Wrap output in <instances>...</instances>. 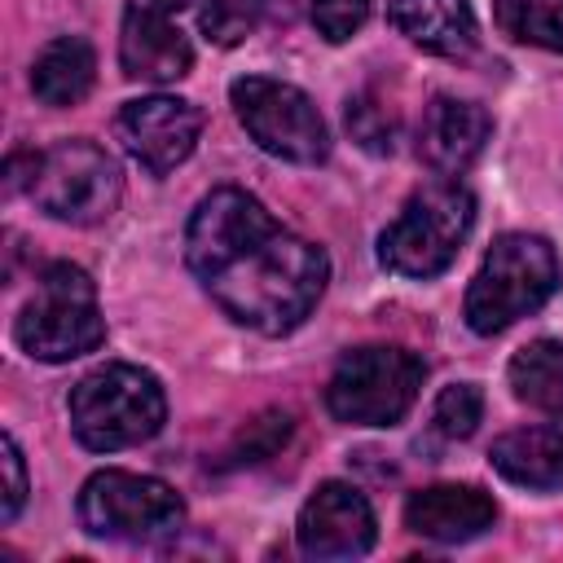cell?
I'll return each mask as SVG.
<instances>
[{
	"label": "cell",
	"instance_id": "1",
	"mask_svg": "<svg viewBox=\"0 0 563 563\" xmlns=\"http://www.w3.org/2000/svg\"><path fill=\"white\" fill-rule=\"evenodd\" d=\"M185 260L198 286L255 334L303 325L330 282L325 251L277 224L246 189H211L194 207Z\"/></svg>",
	"mask_w": 563,
	"mask_h": 563
},
{
	"label": "cell",
	"instance_id": "2",
	"mask_svg": "<svg viewBox=\"0 0 563 563\" xmlns=\"http://www.w3.org/2000/svg\"><path fill=\"white\" fill-rule=\"evenodd\" d=\"M70 431L92 453H119L158 435L167 418L163 383L141 365H97L70 387Z\"/></svg>",
	"mask_w": 563,
	"mask_h": 563
},
{
	"label": "cell",
	"instance_id": "3",
	"mask_svg": "<svg viewBox=\"0 0 563 563\" xmlns=\"http://www.w3.org/2000/svg\"><path fill=\"white\" fill-rule=\"evenodd\" d=\"M559 290V255L537 233H501L466 286V325L501 334Z\"/></svg>",
	"mask_w": 563,
	"mask_h": 563
},
{
	"label": "cell",
	"instance_id": "4",
	"mask_svg": "<svg viewBox=\"0 0 563 563\" xmlns=\"http://www.w3.org/2000/svg\"><path fill=\"white\" fill-rule=\"evenodd\" d=\"M475 224V198L457 180H435L405 198L396 220L378 238V260L396 277H440Z\"/></svg>",
	"mask_w": 563,
	"mask_h": 563
},
{
	"label": "cell",
	"instance_id": "5",
	"mask_svg": "<svg viewBox=\"0 0 563 563\" xmlns=\"http://www.w3.org/2000/svg\"><path fill=\"white\" fill-rule=\"evenodd\" d=\"M13 339L35 361H75L106 339V317L97 308V286L79 264H44L35 282V299L18 312Z\"/></svg>",
	"mask_w": 563,
	"mask_h": 563
},
{
	"label": "cell",
	"instance_id": "6",
	"mask_svg": "<svg viewBox=\"0 0 563 563\" xmlns=\"http://www.w3.org/2000/svg\"><path fill=\"white\" fill-rule=\"evenodd\" d=\"M422 378L427 365L405 347H352L325 383V409L352 427H391L413 409Z\"/></svg>",
	"mask_w": 563,
	"mask_h": 563
},
{
	"label": "cell",
	"instance_id": "7",
	"mask_svg": "<svg viewBox=\"0 0 563 563\" xmlns=\"http://www.w3.org/2000/svg\"><path fill=\"white\" fill-rule=\"evenodd\" d=\"M26 194L44 216L62 224H101L123 198V176L119 163L97 141L70 136L40 150Z\"/></svg>",
	"mask_w": 563,
	"mask_h": 563
},
{
	"label": "cell",
	"instance_id": "8",
	"mask_svg": "<svg viewBox=\"0 0 563 563\" xmlns=\"http://www.w3.org/2000/svg\"><path fill=\"white\" fill-rule=\"evenodd\" d=\"M79 523L101 541H163L180 532L185 501L172 484L136 471H97L79 488Z\"/></svg>",
	"mask_w": 563,
	"mask_h": 563
},
{
	"label": "cell",
	"instance_id": "9",
	"mask_svg": "<svg viewBox=\"0 0 563 563\" xmlns=\"http://www.w3.org/2000/svg\"><path fill=\"white\" fill-rule=\"evenodd\" d=\"M229 101L238 123L264 154L286 163H321L330 154V128L303 88L268 75H242L233 79Z\"/></svg>",
	"mask_w": 563,
	"mask_h": 563
},
{
	"label": "cell",
	"instance_id": "10",
	"mask_svg": "<svg viewBox=\"0 0 563 563\" xmlns=\"http://www.w3.org/2000/svg\"><path fill=\"white\" fill-rule=\"evenodd\" d=\"M198 0H128L119 26V66L128 79L172 84L189 75L194 44L180 26V13Z\"/></svg>",
	"mask_w": 563,
	"mask_h": 563
},
{
	"label": "cell",
	"instance_id": "11",
	"mask_svg": "<svg viewBox=\"0 0 563 563\" xmlns=\"http://www.w3.org/2000/svg\"><path fill=\"white\" fill-rule=\"evenodd\" d=\"M114 136L150 176H167L172 167H180L194 154V145L202 136V110L194 101L167 97V92L132 97L114 114Z\"/></svg>",
	"mask_w": 563,
	"mask_h": 563
},
{
	"label": "cell",
	"instance_id": "12",
	"mask_svg": "<svg viewBox=\"0 0 563 563\" xmlns=\"http://www.w3.org/2000/svg\"><path fill=\"white\" fill-rule=\"evenodd\" d=\"M374 537L378 523L365 493L343 479L317 484L295 523V541L308 559H356L374 545Z\"/></svg>",
	"mask_w": 563,
	"mask_h": 563
},
{
	"label": "cell",
	"instance_id": "13",
	"mask_svg": "<svg viewBox=\"0 0 563 563\" xmlns=\"http://www.w3.org/2000/svg\"><path fill=\"white\" fill-rule=\"evenodd\" d=\"M493 119L462 97H431L418 123V158L440 176H462L488 145Z\"/></svg>",
	"mask_w": 563,
	"mask_h": 563
},
{
	"label": "cell",
	"instance_id": "14",
	"mask_svg": "<svg viewBox=\"0 0 563 563\" xmlns=\"http://www.w3.org/2000/svg\"><path fill=\"white\" fill-rule=\"evenodd\" d=\"M493 523H497V501L475 484H431L409 493L405 501V528L440 545L475 541Z\"/></svg>",
	"mask_w": 563,
	"mask_h": 563
},
{
	"label": "cell",
	"instance_id": "15",
	"mask_svg": "<svg viewBox=\"0 0 563 563\" xmlns=\"http://www.w3.org/2000/svg\"><path fill=\"white\" fill-rule=\"evenodd\" d=\"M387 18L409 44L440 57H466L479 35L466 0H391Z\"/></svg>",
	"mask_w": 563,
	"mask_h": 563
},
{
	"label": "cell",
	"instance_id": "16",
	"mask_svg": "<svg viewBox=\"0 0 563 563\" xmlns=\"http://www.w3.org/2000/svg\"><path fill=\"white\" fill-rule=\"evenodd\" d=\"M488 457L497 475L519 488H563V418L497 435Z\"/></svg>",
	"mask_w": 563,
	"mask_h": 563
},
{
	"label": "cell",
	"instance_id": "17",
	"mask_svg": "<svg viewBox=\"0 0 563 563\" xmlns=\"http://www.w3.org/2000/svg\"><path fill=\"white\" fill-rule=\"evenodd\" d=\"M97 79V53L88 40L79 35H62L53 44L40 48V57L31 62V88L44 106H75L88 97Z\"/></svg>",
	"mask_w": 563,
	"mask_h": 563
},
{
	"label": "cell",
	"instance_id": "18",
	"mask_svg": "<svg viewBox=\"0 0 563 563\" xmlns=\"http://www.w3.org/2000/svg\"><path fill=\"white\" fill-rule=\"evenodd\" d=\"M510 387L523 405L563 413V339H532L510 361Z\"/></svg>",
	"mask_w": 563,
	"mask_h": 563
},
{
	"label": "cell",
	"instance_id": "19",
	"mask_svg": "<svg viewBox=\"0 0 563 563\" xmlns=\"http://www.w3.org/2000/svg\"><path fill=\"white\" fill-rule=\"evenodd\" d=\"M497 26L519 44L563 53V0H497Z\"/></svg>",
	"mask_w": 563,
	"mask_h": 563
},
{
	"label": "cell",
	"instance_id": "20",
	"mask_svg": "<svg viewBox=\"0 0 563 563\" xmlns=\"http://www.w3.org/2000/svg\"><path fill=\"white\" fill-rule=\"evenodd\" d=\"M484 418V396L475 383H449L431 405V427L444 440H466Z\"/></svg>",
	"mask_w": 563,
	"mask_h": 563
},
{
	"label": "cell",
	"instance_id": "21",
	"mask_svg": "<svg viewBox=\"0 0 563 563\" xmlns=\"http://www.w3.org/2000/svg\"><path fill=\"white\" fill-rule=\"evenodd\" d=\"M198 26L216 44H238L255 26V0H198Z\"/></svg>",
	"mask_w": 563,
	"mask_h": 563
},
{
	"label": "cell",
	"instance_id": "22",
	"mask_svg": "<svg viewBox=\"0 0 563 563\" xmlns=\"http://www.w3.org/2000/svg\"><path fill=\"white\" fill-rule=\"evenodd\" d=\"M347 132L369 154H391L396 150V119L378 101H369V97L347 101Z\"/></svg>",
	"mask_w": 563,
	"mask_h": 563
},
{
	"label": "cell",
	"instance_id": "23",
	"mask_svg": "<svg viewBox=\"0 0 563 563\" xmlns=\"http://www.w3.org/2000/svg\"><path fill=\"white\" fill-rule=\"evenodd\" d=\"M365 18H369V0H312V26L330 44H343L352 31H361Z\"/></svg>",
	"mask_w": 563,
	"mask_h": 563
},
{
	"label": "cell",
	"instance_id": "24",
	"mask_svg": "<svg viewBox=\"0 0 563 563\" xmlns=\"http://www.w3.org/2000/svg\"><path fill=\"white\" fill-rule=\"evenodd\" d=\"M286 435H290V418L286 413H264V418L251 422V431H242V440L233 449V462H264Z\"/></svg>",
	"mask_w": 563,
	"mask_h": 563
},
{
	"label": "cell",
	"instance_id": "25",
	"mask_svg": "<svg viewBox=\"0 0 563 563\" xmlns=\"http://www.w3.org/2000/svg\"><path fill=\"white\" fill-rule=\"evenodd\" d=\"M0 466H4V497H0V519L4 523H13L18 519V510L26 506V493H31V484H26V462H22V449H18V440L13 435H4L0 440Z\"/></svg>",
	"mask_w": 563,
	"mask_h": 563
}]
</instances>
